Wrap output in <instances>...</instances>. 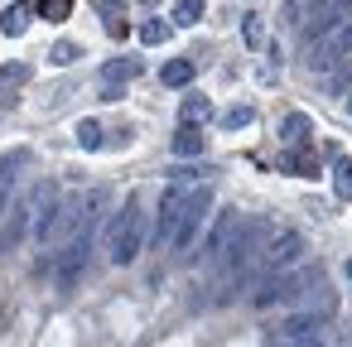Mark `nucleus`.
I'll return each mask as SVG.
<instances>
[{
    "mask_svg": "<svg viewBox=\"0 0 352 347\" xmlns=\"http://www.w3.org/2000/svg\"><path fill=\"white\" fill-rule=\"evenodd\" d=\"M184 188H164V198H160V227H155V241L164 246L169 241V232H174V217H179V208H184Z\"/></svg>",
    "mask_w": 352,
    "mask_h": 347,
    "instance_id": "13",
    "label": "nucleus"
},
{
    "mask_svg": "<svg viewBox=\"0 0 352 347\" xmlns=\"http://www.w3.org/2000/svg\"><path fill=\"white\" fill-rule=\"evenodd\" d=\"M78 145H82V150H102V126H97V121H82V126H78Z\"/></svg>",
    "mask_w": 352,
    "mask_h": 347,
    "instance_id": "26",
    "label": "nucleus"
},
{
    "mask_svg": "<svg viewBox=\"0 0 352 347\" xmlns=\"http://www.w3.org/2000/svg\"><path fill=\"white\" fill-rule=\"evenodd\" d=\"M241 39L256 49V44H265V25H261V15H246V25H241Z\"/></svg>",
    "mask_w": 352,
    "mask_h": 347,
    "instance_id": "27",
    "label": "nucleus"
},
{
    "mask_svg": "<svg viewBox=\"0 0 352 347\" xmlns=\"http://www.w3.org/2000/svg\"><path fill=\"white\" fill-rule=\"evenodd\" d=\"M208 97H184V126H198V121H208Z\"/></svg>",
    "mask_w": 352,
    "mask_h": 347,
    "instance_id": "22",
    "label": "nucleus"
},
{
    "mask_svg": "<svg viewBox=\"0 0 352 347\" xmlns=\"http://www.w3.org/2000/svg\"><path fill=\"white\" fill-rule=\"evenodd\" d=\"M347 15H352V0H309V5H304V20H299V34H304V39L333 34L338 25H347Z\"/></svg>",
    "mask_w": 352,
    "mask_h": 347,
    "instance_id": "4",
    "label": "nucleus"
},
{
    "mask_svg": "<svg viewBox=\"0 0 352 347\" xmlns=\"http://www.w3.org/2000/svg\"><path fill=\"white\" fill-rule=\"evenodd\" d=\"M285 174H304V179H314V174H318V159L299 145V150H289V155H285Z\"/></svg>",
    "mask_w": 352,
    "mask_h": 347,
    "instance_id": "19",
    "label": "nucleus"
},
{
    "mask_svg": "<svg viewBox=\"0 0 352 347\" xmlns=\"http://www.w3.org/2000/svg\"><path fill=\"white\" fill-rule=\"evenodd\" d=\"M304 251H309L304 232H275L265 256H261V265H265V275H285V270H294L304 260Z\"/></svg>",
    "mask_w": 352,
    "mask_h": 347,
    "instance_id": "5",
    "label": "nucleus"
},
{
    "mask_svg": "<svg viewBox=\"0 0 352 347\" xmlns=\"http://www.w3.org/2000/svg\"><path fill=\"white\" fill-rule=\"evenodd\" d=\"M309 131H314V121H309L304 111H289V116L280 121V140H285L289 150H299V145H309Z\"/></svg>",
    "mask_w": 352,
    "mask_h": 347,
    "instance_id": "15",
    "label": "nucleus"
},
{
    "mask_svg": "<svg viewBox=\"0 0 352 347\" xmlns=\"http://www.w3.org/2000/svg\"><path fill=\"white\" fill-rule=\"evenodd\" d=\"M203 20V0H174V25H198Z\"/></svg>",
    "mask_w": 352,
    "mask_h": 347,
    "instance_id": "21",
    "label": "nucleus"
},
{
    "mask_svg": "<svg viewBox=\"0 0 352 347\" xmlns=\"http://www.w3.org/2000/svg\"><path fill=\"white\" fill-rule=\"evenodd\" d=\"M30 78V68L25 63H6V68H0V87H20Z\"/></svg>",
    "mask_w": 352,
    "mask_h": 347,
    "instance_id": "28",
    "label": "nucleus"
},
{
    "mask_svg": "<svg viewBox=\"0 0 352 347\" xmlns=\"http://www.w3.org/2000/svg\"><path fill=\"white\" fill-rule=\"evenodd\" d=\"M49 58H54V63H58V68H73V63H78V58H82V49H78V44H73V39H58V44H54V49H49Z\"/></svg>",
    "mask_w": 352,
    "mask_h": 347,
    "instance_id": "20",
    "label": "nucleus"
},
{
    "mask_svg": "<svg viewBox=\"0 0 352 347\" xmlns=\"http://www.w3.org/2000/svg\"><path fill=\"white\" fill-rule=\"evenodd\" d=\"M25 164H30V150H15V155L0 159V217H6V208L15 198V183H20V169Z\"/></svg>",
    "mask_w": 352,
    "mask_h": 347,
    "instance_id": "12",
    "label": "nucleus"
},
{
    "mask_svg": "<svg viewBox=\"0 0 352 347\" xmlns=\"http://www.w3.org/2000/svg\"><path fill=\"white\" fill-rule=\"evenodd\" d=\"M333 193H338V203H352V159L347 155L333 159Z\"/></svg>",
    "mask_w": 352,
    "mask_h": 347,
    "instance_id": "18",
    "label": "nucleus"
},
{
    "mask_svg": "<svg viewBox=\"0 0 352 347\" xmlns=\"http://www.w3.org/2000/svg\"><path fill=\"white\" fill-rule=\"evenodd\" d=\"M323 275L314 270V265H304V270H285V275H270L265 284H261V294H256V304H280V299H304L314 284H318Z\"/></svg>",
    "mask_w": 352,
    "mask_h": 347,
    "instance_id": "3",
    "label": "nucleus"
},
{
    "mask_svg": "<svg viewBox=\"0 0 352 347\" xmlns=\"http://www.w3.org/2000/svg\"><path fill=\"white\" fill-rule=\"evenodd\" d=\"M203 150H208V135H203L198 126H179V131H174V155H179V159H198Z\"/></svg>",
    "mask_w": 352,
    "mask_h": 347,
    "instance_id": "16",
    "label": "nucleus"
},
{
    "mask_svg": "<svg viewBox=\"0 0 352 347\" xmlns=\"http://www.w3.org/2000/svg\"><path fill=\"white\" fill-rule=\"evenodd\" d=\"M342 270H347V280H352V260H347V265H342Z\"/></svg>",
    "mask_w": 352,
    "mask_h": 347,
    "instance_id": "30",
    "label": "nucleus"
},
{
    "mask_svg": "<svg viewBox=\"0 0 352 347\" xmlns=\"http://www.w3.org/2000/svg\"><path fill=\"white\" fill-rule=\"evenodd\" d=\"M208 208H212V188H188V198H184V208H179V217H174V232H169V251H184L188 241H193V232L203 227V217H208Z\"/></svg>",
    "mask_w": 352,
    "mask_h": 347,
    "instance_id": "2",
    "label": "nucleus"
},
{
    "mask_svg": "<svg viewBox=\"0 0 352 347\" xmlns=\"http://www.w3.org/2000/svg\"><path fill=\"white\" fill-rule=\"evenodd\" d=\"M236 232H241L236 208H222V212H217V222H212V232H208V241H203V251H208V260H212V265H217V260H222V251L236 241Z\"/></svg>",
    "mask_w": 352,
    "mask_h": 347,
    "instance_id": "10",
    "label": "nucleus"
},
{
    "mask_svg": "<svg viewBox=\"0 0 352 347\" xmlns=\"http://www.w3.org/2000/svg\"><path fill=\"white\" fill-rule=\"evenodd\" d=\"M164 39H169V25L164 20H145L140 25V44H164Z\"/></svg>",
    "mask_w": 352,
    "mask_h": 347,
    "instance_id": "24",
    "label": "nucleus"
},
{
    "mask_svg": "<svg viewBox=\"0 0 352 347\" xmlns=\"http://www.w3.org/2000/svg\"><path fill=\"white\" fill-rule=\"evenodd\" d=\"M135 73H140V58H111V63H102V73H97V78H102V97H107V102H121V87H126Z\"/></svg>",
    "mask_w": 352,
    "mask_h": 347,
    "instance_id": "11",
    "label": "nucleus"
},
{
    "mask_svg": "<svg viewBox=\"0 0 352 347\" xmlns=\"http://www.w3.org/2000/svg\"><path fill=\"white\" fill-rule=\"evenodd\" d=\"M49 198H54V188L44 183V188H34V193H30V198H25L20 208H15V222H10L6 232H0V251H10V246H15V241L25 236V227H30V217H39V208H44Z\"/></svg>",
    "mask_w": 352,
    "mask_h": 347,
    "instance_id": "9",
    "label": "nucleus"
},
{
    "mask_svg": "<svg viewBox=\"0 0 352 347\" xmlns=\"http://www.w3.org/2000/svg\"><path fill=\"white\" fill-rule=\"evenodd\" d=\"M342 58H352V20H347V25H338V30H333V34L309 54V68H314V73H328V68H338Z\"/></svg>",
    "mask_w": 352,
    "mask_h": 347,
    "instance_id": "7",
    "label": "nucleus"
},
{
    "mask_svg": "<svg viewBox=\"0 0 352 347\" xmlns=\"http://www.w3.org/2000/svg\"><path fill=\"white\" fill-rule=\"evenodd\" d=\"M265 236V222H241V232H236V241L222 251V260H217V270L222 275H236V270H246V260L256 256V241Z\"/></svg>",
    "mask_w": 352,
    "mask_h": 347,
    "instance_id": "6",
    "label": "nucleus"
},
{
    "mask_svg": "<svg viewBox=\"0 0 352 347\" xmlns=\"http://www.w3.org/2000/svg\"><path fill=\"white\" fill-rule=\"evenodd\" d=\"M30 20H34V5H25V0H15V5H6V10H0V34L20 39V34L30 30Z\"/></svg>",
    "mask_w": 352,
    "mask_h": 347,
    "instance_id": "14",
    "label": "nucleus"
},
{
    "mask_svg": "<svg viewBox=\"0 0 352 347\" xmlns=\"http://www.w3.org/2000/svg\"><path fill=\"white\" fill-rule=\"evenodd\" d=\"M160 82H164V87H188V82H193V63H188V58H169V63L160 68Z\"/></svg>",
    "mask_w": 352,
    "mask_h": 347,
    "instance_id": "17",
    "label": "nucleus"
},
{
    "mask_svg": "<svg viewBox=\"0 0 352 347\" xmlns=\"http://www.w3.org/2000/svg\"><path fill=\"white\" fill-rule=\"evenodd\" d=\"M275 347H323V333H304V337H275Z\"/></svg>",
    "mask_w": 352,
    "mask_h": 347,
    "instance_id": "29",
    "label": "nucleus"
},
{
    "mask_svg": "<svg viewBox=\"0 0 352 347\" xmlns=\"http://www.w3.org/2000/svg\"><path fill=\"white\" fill-rule=\"evenodd\" d=\"M251 121H256L251 107H232V111H222V126H227V131H241V126H251Z\"/></svg>",
    "mask_w": 352,
    "mask_h": 347,
    "instance_id": "25",
    "label": "nucleus"
},
{
    "mask_svg": "<svg viewBox=\"0 0 352 347\" xmlns=\"http://www.w3.org/2000/svg\"><path fill=\"white\" fill-rule=\"evenodd\" d=\"M87 251H92V232H82V236H73L63 251H58V265H54V280L63 284V289H73L78 284V275H82V265H87Z\"/></svg>",
    "mask_w": 352,
    "mask_h": 347,
    "instance_id": "8",
    "label": "nucleus"
},
{
    "mask_svg": "<svg viewBox=\"0 0 352 347\" xmlns=\"http://www.w3.org/2000/svg\"><path fill=\"white\" fill-rule=\"evenodd\" d=\"M347 111H352V92H347Z\"/></svg>",
    "mask_w": 352,
    "mask_h": 347,
    "instance_id": "31",
    "label": "nucleus"
},
{
    "mask_svg": "<svg viewBox=\"0 0 352 347\" xmlns=\"http://www.w3.org/2000/svg\"><path fill=\"white\" fill-rule=\"evenodd\" d=\"M140 246H145V212H140V203L131 198V203L107 222V256H111V265H131V260L140 256Z\"/></svg>",
    "mask_w": 352,
    "mask_h": 347,
    "instance_id": "1",
    "label": "nucleus"
},
{
    "mask_svg": "<svg viewBox=\"0 0 352 347\" xmlns=\"http://www.w3.org/2000/svg\"><path fill=\"white\" fill-rule=\"evenodd\" d=\"M44 20H68L73 15V0H39V5H34Z\"/></svg>",
    "mask_w": 352,
    "mask_h": 347,
    "instance_id": "23",
    "label": "nucleus"
}]
</instances>
